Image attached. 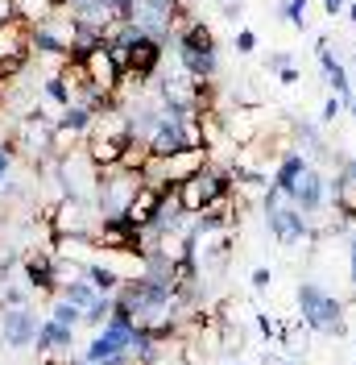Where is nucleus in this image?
I'll return each instance as SVG.
<instances>
[{"label": "nucleus", "instance_id": "obj_7", "mask_svg": "<svg viewBox=\"0 0 356 365\" xmlns=\"http://www.w3.org/2000/svg\"><path fill=\"white\" fill-rule=\"evenodd\" d=\"M141 187H145V175H129V170H120V166H116V170H104L100 191H95L100 220H108V216H125Z\"/></svg>", "mask_w": 356, "mask_h": 365}, {"label": "nucleus", "instance_id": "obj_36", "mask_svg": "<svg viewBox=\"0 0 356 365\" xmlns=\"http://www.w3.org/2000/svg\"><path fill=\"white\" fill-rule=\"evenodd\" d=\"M344 108H348V113H352V116H356V100H348V104H344Z\"/></svg>", "mask_w": 356, "mask_h": 365}, {"label": "nucleus", "instance_id": "obj_3", "mask_svg": "<svg viewBox=\"0 0 356 365\" xmlns=\"http://www.w3.org/2000/svg\"><path fill=\"white\" fill-rule=\"evenodd\" d=\"M178 207L187 212V216H199V212H207V207H216L228 200V191H232V175L224 170V166H207V170H199L195 179L178 182Z\"/></svg>", "mask_w": 356, "mask_h": 365}, {"label": "nucleus", "instance_id": "obj_20", "mask_svg": "<svg viewBox=\"0 0 356 365\" xmlns=\"http://www.w3.org/2000/svg\"><path fill=\"white\" fill-rule=\"evenodd\" d=\"M332 200H335V207H340V216H344L348 225H356V179H335Z\"/></svg>", "mask_w": 356, "mask_h": 365}, {"label": "nucleus", "instance_id": "obj_8", "mask_svg": "<svg viewBox=\"0 0 356 365\" xmlns=\"http://www.w3.org/2000/svg\"><path fill=\"white\" fill-rule=\"evenodd\" d=\"M58 179L67 182V195H70V200H83V204H91V200H95V191H100L104 170H100V166L83 154V150H70L67 158H58Z\"/></svg>", "mask_w": 356, "mask_h": 365}, {"label": "nucleus", "instance_id": "obj_21", "mask_svg": "<svg viewBox=\"0 0 356 365\" xmlns=\"http://www.w3.org/2000/svg\"><path fill=\"white\" fill-rule=\"evenodd\" d=\"M154 162V154H150V145L145 141H129V150H125V158H120V170H129V175H145V166Z\"/></svg>", "mask_w": 356, "mask_h": 365}, {"label": "nucleus", "instance_id": "obj_1", "mask_svg": "<svg viewBox=\"0 0 356 365\" xmlns=\"http://www.w3.org/2000/svg\"><path fill=\"white\" fill-rule=\"evenodd\" d=\"M129 116L120 113V108H108V113H100L91 120L88 129V141H83V154H88L100 170H116L120 158H125V150H129Z\"/></svg>", "mask_w": 356, "mask_h": 365}, {"label": "nucleus", "instance_id": "obj_18", "mask_svg": "<svg viewBox=\"0 0 356 365\" xmlns=\"http://www.w3.org/2000/svg\"><path fill=\"white\" fill-rule=\"evenodd\" d=\"M70 341H75V332L70 328H63V324H54V319H46L42 332H38V357H50L54 349H70Z\"/></svg>", "mask_w": 356, "mask_h": 365}, {"label": "nucleus", "instance_id": "obj_9", "mask_svg": "<svg viewBox=\"0 0 356 365\" xmlns=\"http://www.w3.org/2000/svg\"><path fill=\"white\" fill-rule=\"evenodd\" d=\"M46 220L54 228V241L58 237H95V225H100V216H91V204L70 200V195H63L54 207H46Z\"/></svg>", "mask_w": 356, "mask_h": 365}, {"label": "nucleus", "instance_id": "obj_10", "mask_svg": "<svg viewBox=\"0 0 356 365\" xmlns=\"http://www.w3.org/2000/svg\"><path fill=\"white\" fill-rule=\"evenodd\" d=\"M79 63H83V71H88L91 91H100V96H108V100H116V96H120L125 75H120V67H116L108 42L95 46V50H88V54H79Z\"/></svg>", "mask_w": 356, "mask_h": 365}, {"label": "nucleus", "instance_id": "obj_34", "mask_svg": "<svg viewBox=\"0 0 356 365\" xmlns=\"http://www.w3.org/2000/svg\"><path fill=\"white\" fill-rule=\"evenodd\" d=\"M278 79H282V83H286V88H294V83H298V71L290 67V71H282V75H278Z\"/></svg>", "mask_w": 356, "mask_h": 365}, {"label": "nucleus", "instance_id": "obj_33", "mask_svg": "<svg viewBox=\"0 0 356 365\" xmlns=\"http://www.w3.org/2000/svg\"><path fill=\"white\" fill-rule=\"evenodd\" d=\"M323 9H328V17H340L344 13V0H323Z\"/></svg>", "mask_w": 356, "mask_h": 365}, {"label": "nucleus", "instance_id": "obj_35", "mask_svg": "<svg viewBox=\"0 0 356 365\" xmlns=\"http://www.w3.org/2000/svg\"><path fill=\"white\" fill-rule=\"evenodd\" d=\"M224 17H241V0H228L224 4Z\"/></svg>", "mask_w": 356, "mask_h": 365}, {"label": "nucleus", "instance_id": "obj_12", "mask_svg": "<svg viewBox=\"0 0 356 365\" xmlns=\"http://www.w3.org/2000/svg\"><path fill=\"white\" fill-rule=\"evenodd\" d=\"M21 270H25V287L33 295H58V257L50 250H29L21 257Z\"/></svg>", "mask_w": 356, "mask_h": 365}, {"label": "nucleus", "instance_id": "obj_19", "mask_svg": "<svg viewBox=\"0 0 356 365\" xmlns=\"http://www.w3.org/2000/svg\"><path fill=\"white\" fill-rule=\"evenodd\" d=\"M58 299H67L70 307H79V312H88L91 303H95V299H104V295H100V291L91 287L88 278H79V282H63V287H58Z\"/></svg>", "mask_w": 356, "mask_h": 365}, {"label": "nucleus", "instance_id": "obj_24", "mask_svg": "<svg viewBox=\"0 0 356 365\" xmlns=\"http://www.w3.org/2000/svg\"><path fill=\"white\" fill-rule=\"evenodd\" d=\"M282 17L298 29H307V0H282Z\"/></svg>", "mask_w": 356, "mask_h": 365}, {"label": "nucleus", "instance_id": "obj_29", "mask_svg": "<svg viewBox=\"0 0 356 365\" xmlns=\"http://www.w3.org/2000/svg\"><path fill=\"white\" fill-rule=\"evenodd\" d=\"M340 113H344V100H340V96H328V104H323V120H335Z\"/></svg>", "mask_w": 356, "mask_h": 365}, {"label": "nucleus", "instance_id": "obj_17", "mask_svg": "<svg viewBox=\"0 0 356 365\" xmlns=\"http://www.w3.org/2000/svg\"><path fill=\"white\" fill-rule=\"evenodd\" d=\"M88 282L95 287V291H100V295H108V299L116 295L120 287H125L120 270H112V266H108V257H100V262H91V266H88Z\"/></svg>", "mask_w": 356, "mask_h": 365}, {"label": "nucleus", "instance_id": "obj_23", "mask_svg": "<svg viewBox=\"0 0 356 365\" xmlns=\"http://www.w3.org/2000/svg\"><path fill=\"white\" fill-rule=\"evenodd\" d=\"M108 319H112V299H108V295H104V299H95V303L88 307V312H83V324H91V328H104Z\"/></svg>", "mask_w": 356, "mask_h": 365}, {"label": "nucleus", "instance_id": "obj_28", "mask_svg": "<svg viewBox=\"0 0 356 365\" xmlns=\"http://www.w3.org/2000/svg\"><path fill=\"white\" fill-rule=\"evenodd\" d=\"M269 282H273V274H269L266 266H257V270H253V291H269Z\"/></svg>", "mask_w": 356, "mask_h": 365}, {"label": "nucleus", "instance_id": "obj_13", "mask_svg": "<svg viewBox=\"0 0 356 365\" xmlns=\"http://www.w3.org/2000/svg\"><path fill=\"white\" fill-rule=\"evenodd\" d=\"M323 195H328V182H323V175H319L315 166H307V170H303V179H298V187L290 191V204H294L303 216H307V220H311L315 212L323 207Z\"/></svg>", "mask_w": 356, "mask_h": 365}, {"label": "nucleus", "instance_id": "obj_32", "mask_svg": "<svg viewBox=\"0 0 356 365\" xmlns=\"http://www.w3.org/2000/svg\"><path fill=\"white\" fill-rule=\"evenodd\" d=\"M348 270H352V291H356V232H352V241H348Z\"/></svg>", "mask_w": 356, "mask_h": 365}, {"label": "nucleus", "instance_id": "obj_25", "mask_svg": "<svg viewBox=\"0 0 356 365\" xmlns=\"http://www.w3.org/2000/svg\"><path fill=\"white\" fill-rule=\"evenodd\" d=\"M29 295H33V291H21V287H4V291H0V307H4V312H9V307H29Z\"/></svg>", "mask_w": 356, "mask_h": 365}, {"label": "nucleus", "instance_id": "obj_22", "mask_svg": "<svg viewBox=\"0 0 356 365\" xmlns=\"http://www.w3.org/2000/svg\"><path fill=\"white\" fill-rule=\"evenodd\" d=\"M46 319H54V324H63V328H70V332H75V328L83 324V312H79V307H70L67 299L54 295V307H50V316H46Z\"/></svg>", "mask_w": 356, "mask_h": 365}, {"label": "nucleus", "instance_id": "obj_6", "mask_svg": "<svg viewBox=\"0 0 356 365\" xmlns=\"http://www.w3.org/2000/svg\"><path fill=\"white\" fill-rule=\"evenodd\" d=\"M182 0H133V9H129V21L145 34V38H154V42L166 46V38L178 29L182 21Z\"/></svg>", "mask_w": 356, "mask_h": 365}, {"label": "nucleus", "instance_id": "obj_16", "mask_svg": "<svg viewBox=\"0 0 356 365\" xmlns=\"http://www.w3.org/2000/svg\"><path fill=\"white\" fill-rule=\"evenodd\" d=\"M307 166H311V162L303 158V154H294V150H290V154H282L278 170H273V187H278V191L290 200V191L298 187V179H303V170H307Z\"/></svg>", "mask_w": 356, "mask_h": 365}, {"label": "nucleus", "instance_id": "obj_4", "mask_svg": "<svg viewBox=\"0 0 356 365\" xmlns=\"http://www.w3.org/2000/svg\"><path fill=\"white\" fill-rule=\"evenodd\" d=\"M298 316L311 332H323V336H340L344 332V303L335 295H328L323 287L315 282H303L298 287Z\"/></svg>", "mask_w": 356, "mask_h": 365}, {"label": "nucleus", "instance_id": "obj_5", "mask_svg": "<svg viewBox=\"0 0 356 365\" xmlns=\"http://www.w3.org/2000/svg\"><path fill=\"white\" fill-rule=\"evenodd\" d=\"M266 225L273 232V241H282V245H298V241H311V220L298 212V207L290 204L286 195L269 182L266 187Z\"/></svg>", "mask_w": 356, "mask_h": 365}, {"label": "nucleus", "instance_id": "obj_14", "mask_svg": "<svg viewBox=\"0 0 356 365\" xmlns=\"http://www.w3.org/2000/svg\"><path fill=\"white\" fill-rule=\"evenodd\" d=\"M33 46H29V21H9L0 25V63H29Z\"/></svg>", "mask_w": 356, "mask_h": 365}, {"label": "nucleus", "instance_id": "obj_2", "mask_svg": "<svg viewBox=\"0 0 356 365\" xmlns=\"http://www.w3.org/2000/svg\"><path fill=\"white\" fill-rule=\"evenodd\" d=\"M174 42H178V58H182V71L191 79H203L211 83L216 75V38L203 21H195L191 13H182V21L174 29Z\"/></svg>", "mask_w": 356, "mask_h": 365}, {"label": "nucleus", "instance_id": "obj_15", "mask_svg": "<svg viewBox=\"0 0 356 365\" xmlns=\"http://www.w3.org/2000/svg\"><path fill=\"white\" fill-rule=\"evenodd\" d=\"M162 200H166V191L145 182V187L133 195L129 212H125V216H129V225H133V228H150V225L157 220V207H162Z\"/></svg>", "mask_w": 356, "mask_h": 365}, {"label": "nucleus", "instance_id": "obj_26", "mask_svg": "<svg viewBox=\"0 0 356 365\" xmlns=\"http://www.w3.org/2000/svg\"><path fill=\"white\" fill-rule=\"evenodd\" d=\"M236 50H241V54L257 50V34H253V29H241V34H236Z\"/></svg>", "mask_w": 356, "mask_h": 365}, {"label": "nucleus", "instance_id": "obj_27", "mask_svg": "<svg viewBox=\"0 0 356 365\" xmlns=\"http://www.w3.org/2000/svg\"><path fill=\"white\" fill-rule=\"evenodd\" d=\"M290 67H294V63H290V54H286V50L269 54V71H278V75H282V71H290Z\"/></svg>", "mask_w": 356, "mask_h": 365}, {"label": "nucleus", "instance_id": "obj_11", "mask_svg": "<svg viewBox=\"0 0 356 365\" xmlns=\"http://www.w3.org/2000/svg\"><path fill=\"white\" fill-rule=\"evenodd\" d=\"M42 324H46V316H38L33 307H9V312H0V344H9V349H33Z\"/></svg>", "mask_w": 356, "mask_h": 365}, {"label": "nucleus", "instance_id": "obj_30", "mask_svg": "<svg viewBox=\"0 0 356 365\" xmlns=\"http://www.w3.org/2000/svg\"><path fill=\"white\" fill-rule=\"evenodd\" d=\"M21 13H17V4L13 0H0V25H9V21H17Z\"/></svg>", "mask_w": 356, "mask_h": 365}, {"label": "nucleus", "instance_id": "obj_31", "mask_svg": "<svg viewBox=\"0 0 356 365\" xmlns=\"http://www.w3.org/2000/svg\"><path fill=\"white\" fill-rule=\"evenodd\" d=\"M9 166H13V150L0 145V182H4V175H9Z\"/></svg>", "mask_w": 356, "mask_h": 365}]
</instances>
